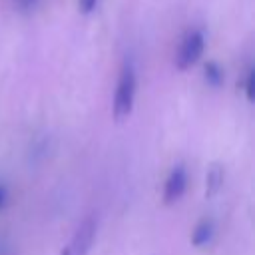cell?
<instances>
[{"label":"cell","mask_w":255,"mask_h":255,"mask_svg":"<svg viewBox=\"0 0 255 255\" xmlns=\"http://www.w3.org/2000/svg\"><path fill=\"white\" fill-rule=\"evenodd\" d=\"M245 94H247V100L249 102L255 100V70L253 68H249L247 78H245Z\"/></svg>","instance_id":"cell-8"},{"label":"cell","mask_w":255,"mask_h":255,"mask_svg":"<svg viewBox=\"0 0 255 255\" xmlns=\"http://www.w3.org/2000/svg\"><path fill=\"white\" fill-rule=\"evenodd\" d=\"M223 179H225V173L219 165H213L205 177V195L207 197H213L219 193V189L223 187Z\"/></svg>","instance_id":"cell-6"},{"label":"cell","mask_w":255,"mask_h":255,"mask_svg":"<svg viewBox=\"0 0 255 255\" xmlns=\"http://www.w3.org/2000/svg\"><path fill=\"white\" fill-rule=\"evenodd\" d=\"M133 102H135V72H133V66L129 62H126L120 72L116 94H114L112 112H114L116 122H124L131 116Z\"/></svg>","instance_id":"cell-1"},{"label":"cell","mask_w":255,"mask_h":255,"mask_svg":"<svg viewBox=\"0 0 255 255\" xmlns=\"http://www.w3.org/2000/svg\"><path fill=\"white\" fill-rule=\"evenodd\" d=\"M205 80L213 88L221 86V82H223V70L215 62H207V66H205Z\"/></svg>","instance_id":"cell-7"},{"label":"cell","mask_w":255,"mask_h":255,"mask_svg":"<svg viewBox=\"0 0 255 255\" xmlns=\"http://www.w3.org/2000/svg\"><path fill=\"white\" fill-rule=\"evenodd\" d=\"M96 237V221L94 217H86L80 221V225L76 227L74 235L70 237L68 245L64 247L62 255H88L92 249Z\"/></svg>","instance_id":"cell-3"},{"label":"cell","mask_w":255,"mask_h":255,"mask_svg":"<svg viewBox=\"0 0 255 255\" xmlns=\"http://www.w3.org/2000/svg\"><path fill=\"white\" fill-rule=\"evenodd\" d=\"M203 48H205V36H203V32H201V30H191V32L183 38V42H181V46H179V50H177L175 68H177V70H187V68H191V66L201 58Z\"/></svg>","instance_id":"cell-2"},{"label":"cell","mask_w":255,"mask_h":255,"mask_svg":"<svg viewBox=\"0 0 255 255\" xmlns=\"http://www.w3.org/2000/svg\"><path fill=\"white\" fill-rule=\"evenodd\" d=\"M185 187H187V173H185V167H183V165H175V167L171 169V173L167 175L165 185H163V203H165V205H171V203L179 201L181 195L185 193Z\"/></svg>","instance_id":"cell-4"},{"label":"cell","mask_w":255,"mask_h":255,"mask_svg":"<svg viewBox=\"0 0 255 255\" xmlns=\"http://www.w3.org/2000/svg\"><path fill=\"white\" fill-rule=\"evenodd\" d=\"M14 4H16L20 10H32V8L38 4V0H14Z\"/></svg>","instance_id":"cell-10"},{"label":"cell","mask_w":255,"mask_h":255,"mask_svg":"<svg viewBox=\"0 0 255 255\" xmlns=\"http://www.w3.org/2000/svg\"><path fill=\"white\" fill-rule=\"evenodd\" d=\"M6 199H8V189H6V185H2V183H0V209L4 207Z\"/></svg>","instance_id":"cell-11"},{"label":"cell","mask_w":255,"mask_h":255,"mask_svg":"<svg viewBox=\"0 0 255 255\" xmlns=\"http://www.w3.org/2000/svg\"><path fill=\"white\" fill-rule=\"evenodd\" d=\"M96 4H98V0H78V6H80V10H82L84 14H90V12H94Z\"/></svg>","instance_id":"cell-9"},{"label":"cell","mask_w":255,"mask_h":255,"mask_svg":"<svg viewBox=\"0 0 255 255\" xmlns=\"http://www.w3.org/2000/svg\"><path fill=\"white\" fill-rule=\"evenodd\" d=\"M213 233H215L213 221H211V219H201V221L193 227V231H191V243H193L195 247H203V245H207V243L213 239Z\"/></svg>","instance_id":"cell-5"}]
</instances>
